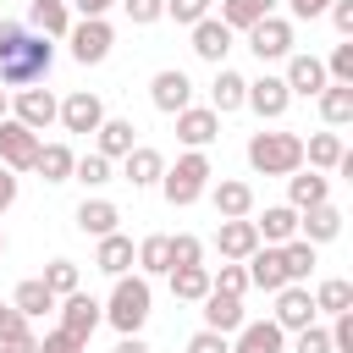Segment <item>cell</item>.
Returning a JSON list of instances; mask_svg holds the SVG:
<instances>
[{"label":"cell","instance_id":"6da1fadb","mask_svg":"<svg viewBox=\"0 0 353 353\" xmlns=\"http://www.w3.org/2000/svg\"><path fill=\"white\" fill-rule=\"evenodd\" d=\"M50 66H55V44L50 39H39L22 22H0V83L33 88V83L50 77Z\"/></svg>","mask_w":353,"mask_h":353},{"label":"cell","instance_id":"7a4b0ae2","mask_svg":"<svg viewBox=\"0 0 353 353\" xmlns=\"http://www.w3.org/2000/svg\"><path fill=\"white\" fill-rule=\"evenodd\" d=\"M210 176H215L210 154H204V149H188V154H176V165H165L160 193H165V204H171V210H188V204H199V199H204Z\"/></svg>","mask_w":353,"mask_h":353},{"label":"cell","instance_id":"3957f363","mask_svg":"<svg viewBox=\"0 0 353 353\" xmlns=\"http://www.w3.org/2000/svg\"><path fill=\"white\" fill-rule=\"evenodd\" d=\"M149 303H154V292H149V276H116V287H110V298H105V320L121 331V336H138L143 331V320H149Z\"/></svg>","mask_w":353,"mask_h":353},{"label":"cell","instance_id":"277c9868","mask_svg":"<svg viewBox=\"0 0 353 353\" xmlns=\"http://www.w3.org/2000/svg\"><path fill=\"white\" fill-rule=\"evenodd\" d=\"M248 165L259 176H292V171H303V138L298 132H254Z\"/></svg>","mask_w":353,"mask_h":353},{"label":"cell","instance_id":"5b68a950","mask_svg":"<svg viewBox=\"0 0 353 353\" xmlns=\"http://www.w3.org/2000/svg\"><path fill=\"white\" fill-rule=\"evenodd\" d=\"M66 44H72V61H77V66H99V61L110 55L116 33H110V22H105V17H83V22H72Z\"/></svg>","mask_w":353,"mask_h":353},{"label":"cell","instance_id":"8992f818","mask_svg":"<svg viewBox=\"0 0 353 353\" xmlns=\"http://www.w3.org/2000/svg\"><path fill=\"white\" fill-rule=\"evenodd\" d=\"M55 309H61V331H66V336H77L83 347H88V336L105 325V303H99L94 292H72V298H61Z\"/></svg>","mask_w":353,"mask_h":353},{"label":"cell","instance_id":"52a82bcc","mask_svg":"<svg viewBox=\"0 0 353 353\" xmlns=\"http://www.w3.org/2000/svg\"><path fill=\"white\" fill-rule=\"evenodd\" d=\"M39 143H44V138H39V132H28L22 121H11V116L0 121V165H6L11 176H17V171H33Z\"/></svg>","mask_w":353,"mask_h":353},{"label":"cell","instance_id":"ba28073f","mask_svg":"<svg viewBox=\"0 0 353 353\" xmlns=\"http://www.w3.org/2000/svg\"><path fill=\"white\" fill-rule=\"evenodd\" d=\"M248 50H254L259 61H287V55H292V22H287V17H259V22L248 28Z\"/></svg>","mask_w":353,"mask_h":353},{"label":"cell","instance_id":"9c48e42d","mask_svg":"<svg viewBox=\"0 0 353 353\" xmlns=\"http://www.w3.org/2000/svg\"><path fill=\"white\" fill-rule=\"evenodd\" d=\"M149 99H154V110H160V116L188 110V105H193V83H188V72H182V66L154 72V77H149Z\"/></svg>","mask_w":353,"mask_h":353},{"label":"cell","instance_id":"30bf717a","mask_svg":"<svg viewBox=\"0 0 353 353\" xmlns=\"http://www.w3.org/2000/svg\"><path fill=\"white\" fill-rule=\"evenodd\" d=\"M55 116H61V99H55L50 88H17V99H11V121H22L28 132H44Z\"/></svg>","mask_w":353,"mask_h":353},{"label":"cell","instance_id":"8fae6325","mask_svg":"<svg viewBox=\"0 0 353 353\" xmlns=\"http://www.w3.org/2000/svg\"><path fill=\"white\" fill-rule=\"evenodd\" d=\"M66 132H99V121H105V99L94 94V88H72L66 99H61V116H55Z\"/></svg>","mask_w":353,"mask_h":353},{"label":"cell","instance_id":"7c38bea8","mask_svg":"<svg viewBox=\"0 0 353 353\" xmlns=\"http://www.w3.org/2000/svg\"><path fill=\"white\" fill-rule=\"evenodd\" d=\"M243 105H248L259 121H281V116H287V105H292V94H287V83H281V77H270V72H265V77H254V83H248Z\"/></svg>","mask_w":353,"mask_h":353},{"label":"cell","instance_id":"4fadbf2b","mask_svg":"<svg viewBox=\"0 0 353 353\" xmlns=\"http://www.w3.org/2000/svg\"><path fill=\"white\" fill-rule=\"evenodd\" d=\"M204 193H210V204H215L221 221H248V215H254V188H248L243 176H221V182L204 188Z\"/></svg>","mask_w":353,"mask_h":353},{"label":"cell","instance_id":"5bb4252c","mask_svg":"<svg viewBox=\"0 0 353 353\" xmlns=\"http://www.w3.org/2000/svg\"><path fill=\"white\" fill-rule=\"evenodd\" d=\"M243 270H248V287H259V292H270V298H276L281 287H292V281H287V265H281V248H265V243H259V248L243 259Z\"/></svg>","mask_w":353,"mask_h":353},{"label":"cell","instance_id":"9a60e30c","mask_svg":"<svg viewBox=\"0 0 353 353\" xmlns=\"http://www.w3.org/2000/svg\"><path fill=\"white\" fill-rule=\"evenodd\" d=\"M176 138H182L188 149H210V143L221 138V116H215L210 105H188V110H176Z\"/></svg>","mask_w":353,"mask_h":353},{"label":"cell","instance_id":"2e32d148","mask_svg":"<svg viewBox=\"0 0 353 353\" xmlns=\"http://www.w3.org/2000/svg\"><path fill=\"white\" fill-rule=\"evenodd\" d=\"M193 55L210 61V66H226V55H232V28H226L221 17L193 22Z\"/></svg>","mask_w":353,"mask_h":353},{"label":"cell","instance_id":"e0dca14e","mask_svg":"<svg viewBox=\"0 0 353 353\" xmlns=\"http://www.w3.org/2000/svg\"><path fill=\"white\" fill-rule=\"evenodd\" d=\"M287 94H303V99H320V88L331 83L325 77V61L320 55H287Z\"/></svg>","mask_w":353,"mask_h":353},{"label":"cell","instance_id":"ac0fdd59","mask_svg":"<svg viewBox=\"0 0 353 353\" xmlns=\"http://www.w3.org/2000/svg\"><path fill=\"white\" fill-rule=\"evenodd\" d=\"M281 331H303V325H314V298H309V287H281L276 292V314H270Z\"/></svg>","mask_w":353,"mask_h":353},{"label":"cell","instance_id":"d6986e66","mask_svg":"<svg viewBox=\"0 0 353 353\" xmlns=\"http://www.w3.org/2000/svg\"><path fill=\"white\" fill-rule=\"evenodd\" d=\"M232 353H287V331L276 320H243Z\"/></svg>","mask_w":353,"mask_h":353},{"label":"cell","instance_id":"ffe728a7","mask_svg":"<svg viewBox=\"0 0 353 353\" xmlns=\"http://www.w3.org/2000/svg\"><path fill=\"white\" fill-rule=\"evenodd\" d=\"M94 138H99V143H94V154H105V160H127V154L138 149V127H132L127 116H105Z\"/></svg>","mask_w":353,"mask_h":353},{"label":"cell","instance_id":"44dd1931","mask_svg":"<svg viewBox=\"0 0 353 353\" xmlns=\"http://www.w3.org/2000/svg\"><path fill=\"white\" fill-rule=\"evenodd\" d=\"M72 221H77L83 237H110V232H121V210H116L110 199H83V204L72 210Z\"/></svg>","mask_w":353,"mask_h":353},{"label":"cell","instance_id":"7402d4cb","mask_svg":"<svg viewBox=\"0 0 353 353\" xmlns=\"http://www.w3.org/2000/svg\"><path fill=\"white\" fill-rule=\"evenodd\" d=\"M215 248H221V259H232V265H243L254 248H259V232H254V215L248 221H221L215 226Z\"/></svg>","mask_w":353,"mask_h":353},{"label":"cell","instance_id":"603a6c76","mask_svg":"<svg viewBox=\"0 0 353 353\" xmlns=\"http://www.w3.org/2000/svg\"><path fill=\"white\" fill-rule=\"evenodd\" d=\"M28 28L55 44V39L72 33V6H66V0H33V6H28Z\"/></svg>","mask_w":353,"mask_h":353},{"label":"cell","instance_id":"cb8c5ba5","mask_svg":"<svg viewBox=\"0 0 353 353\" xmlns=\"http://www.w3.org/2000/svg\"><path fill=\"white\" fill-rule=\"evenodd\" d=\"M287 204L303 215V210H314V204H331V176H320V171H292L287 176Z\"/></svg>","mask_w":353,"mask_h":353},{"label":"cell","instance_id":"d4e9b609","mask_svg":"<svg viewBox=\"0 0 353 353\" xmlns=\"http://www.w3.org/2000/svg\"><path fill=\"white\" fill-rule=\"evenodd\" d=\"M243 94H248V77H243V72H232V66H215L210 110H215V116H232V110H243Z\"/></svg>","mask_w":353,"mask_h":353},{"label":"cell","instance_id":"484cf974","mask_svg":"<svg viewBox=\"0 0 353 353\" xmlns=\"http://www.w3.org/2000/svg\"><path fill=\"white\" fill-rule=\"evenodd\" d=\"M121 176H127L132 188H160V176H165V154L149 149V143H138V149L121 160Z\"/></svg>","mask_w":353,"mask_h":353},{"label":"cell","instance_id":"4316f807","mask_svg":"<svg viewBox=\"0 0 353 353\" xmlns=\"http://www.w3.org/2000/svg\"><path fill=\"white\" fill-rule=\"evenodd\" d=\"M254 232H259L265 248H281V243L298 237V210H292V204H270V210L254 221Z\"/></svg>","mask_w":353,"mask_h":353},{"label":"cell","instance_id":"83f0119b","mask_svg":"<svg viewBox=\"0 0 353 353\" xmlns=\"http://www.w3.org/2000/svg\"><path fill=\"white\" fill-rule=\"evenodd\" d=\"M298 237L314 243V248L331 243V237H342V210H336V204H314V210H303V215H298Z\"/></svg>","mask_w":353,"mask_h":353},{"label":"cell","instance_id":"f1b7e54d","mask_svg":"<svg viewBox=\"0 0 353 353\" xmlns=\"http://www.w3.org/2000/svg\"><path fill=\"white\" fill-rule=\"evenodd\" d=\"M243 320H248V314H243V298H226V292H204V331H221V336H232Z\"/></svg>","mask_w":353,"mask_h":353},{"label":"cell","instance_id":"f546056e","mask_svg":"<svg viewBox=\"0 0 353 353\" xmlns=\"http://www.w3.org/2000/svg\"><path fill=\"white\" fill-rule=\"evenodd\" d=\"M94 270H105V276H127V270H132V237H127V232L99 237V248H94Z\"/></svg>","mask_w":353,"mask_h":353},{"label":"cell","instance_id":"4dcf8cb0","mask_svg":"<svg viewBox=\"0 0 353 353\" xmlns=\"http://www.w3.org/2000/svg\"><path fill=\"white\" fill-rule=\"evenodd\" d=\"M55 303H61V298H55V292H50V287H44L39 276H28V281H17V292H11V309H17L22 320H39V314H50Z\"/></svg>","mask_w":353,"mask_h":353},{"label":"cell","instance_id":"1f68e13d","mask_svg":"<svg viewBox=\"0 0 353 353\" xmlns=\"http://www.w3.org/2000/svg\"><path fill=\"white\" fill-rule=\"evenodd\" d=\"M309 298H314V314H331V320H336V314L353 309V281H347V276H325Z\"/></svg>","mask_w":353,"mask_h":353},{"label":"cell","instance_id":"d6a6232c","mask_svg":"<svg viewBox=\"0 0 353 353\" xmlns=\"http://www.w3.org/2000/svg\"><path fill=\"white\" fill-rule=\"evenodd\" d=\"M347 154V143L336 138V132H314V138H303V160H309V171H336V160Z\"/></svg>","mask_w":353,"mask_h":353},{"label":"cell","instance_id":"836d02e7","mask_svg":"<svg viewBox=\"0 0 353 353\" xmlns=\"http://www.w3.org/2000/svg\"><path fill=\"white\" fill-rule=\"evenodd\" d=\"M259 17H276V0H221V22L232 33H248Z\"/></svg>","mask_w":353,"mask_h":353},{"label":"cell","instance_id":"e575fe53","mask_svg":"<svg viewBox=\"0 0 353 353\" xmlns=\"http://www.w3.org/2000/svg\"><path fill=\"white\" fill-rule=\"evenodd\" d=\"M165 276H171V298L204 303V292H210V265H182V270H165Z\"/></svg>","mask_w":353,"mask_h":353},{"label":"cell","instance_id":"d590c367","mask_svg":"<svg viewBox=\"0 0 353 353\" xmlns=\"http://www.w3.org/2000/svg\"><path fill=\"white\" fill-rule=\"evenodd\" d=\"M320 116H325V127H347L353 121V88L347 83H325L320 88Z\"/></svg>","mask_w":353,"mask_h":353},{"label":"cell","instance_id":"8d00e7d4","mask_svg":"<svg viewBox=\"0 0 353 353\" xmlns=\"http://www.w3.org/2000/svg\"><path fill=\"white\" fill-rule=\"evenodd\" d=\"M72 149L66 143H39V160H33V171L44 176V182H72Z\"/></svg>","mask_w":353,"mask_h":353},{"label":"cell","instance_id":"74e56055","mask_svg":"<svg viewBox=\"0 0 353 353\" xmlns=\"http://www.w3.org/2000/svg\"><path fill=\"white\" fill-rule=\"evenodd\" d=\"M281 265H287V281H309L314 276V265H320V254H314V243H303V237H292V243H281Z\"/></svg>","mask_w":353,"mask_h":353},{"label":"cell","instance_id":"f35d334b","mask_svg":"<svg viewBox=\"0 0 353 353\" xmlns=\"http://www.w3.org/2000/svg\"><path fill=\"white\" fill-rule=\"evenodd\" d=\"M132 265H138V276H165V270H171V259H165V232L143 237V243L132 248Z\"/></svg>","mask_w":353,"mask_h":353},{"label":"cell","instance_id":"ab89813d","mask_svg":"<svg viewBox=\"0 0 353 353\" xmlns=\"http://www.w3.org/2000/svg\"><path fill=\"white\" fill-rule=\"evenodd\" d=\"M39 281H44L55 298H72V292H83V276H77V265H72V259H50Z\"/></svg>","mask_w":353,"mask_h":353},{"label":"cell","instance_id":"60d3db41","mask_svg":"<svg viewBox=\"0 0 353 353\" xmlns=\"http://www.w3.org/2000/svg\"><path fill=\"white\" fill-rule=\"evenodd\" d=\"M165 259H171V270H182V265H204V243H199L193 232H176V237H165Z\"/></svg>","mask_w":353,"mask_h":353},{"label":"cell","instance_id":"b9f144b4","mask_svg":"<svg viewBox=\"0 0 353 353\" xmlns=\"http://www.w3.org/2000/svg\"><path fill=\"white\" fill-rule=\"evenodd\" d=\"M72 182L105 188V182H110V160H105V154H77V160H72Z\"/></svg>","mask_w":353,"mask_h":353},{"label":"cell","instance_id":"7bdbcfd3","mask_svg":"<svg viewBox=\"0 0 353 353\" xmlns=\"http://www.w3.org/2000/svg\"><path fill=\"white\" fill-rule=\"evenodd\" d=\"M210 292H226V298H243V292H248V270L226 259L221 270H210Z\"/></svg>","mask_w":353,"mask_h":353},{"label":"cell","instance_id":"ee69618b","mask_svg":"<svg viewBox=\"0 0 353 353\" xmlns=\"http://www.w3.org/2000/svg\"><path fill=\"white\" fill-rule=\"evenodd\" d=\"M325 77H331V83H347V88H353V44H347V39H342V44H336V50L325 55Z\"/></svg>","mask_w":353,"mask_h":353},{"label":"cell","instance_id":"f6af8a7d","mask_svg":"<svg viewBox=\"0 0 353 353\" xmlns=\"http://www.w3.org/2000/svg\"><path fill=\"white\" fill-rule=\"evenodd\" d=\"M165 17H171V22H182V28H193V22H204V17H210V0H165Z\"/></svg>","mask_w":353,"mask_h":353},{"label":"cell","instance_id":"bcb514c9","mask_svg":"<svg viewBox=\"0 0 353 353\" xmlns=\"http://www.w3.org/2000/svg\"><path fill=\"white\" fill-rule=\"evenodd\" d=\"M121 11H127V22L149 28V22H160V17H165V0H121Z\"/></svg>","mask_w":353,"mask_h":353},{"label":"cell","instance_id":"7dc6e473","mask_svg":"<svg viewBox=\"0 0 353 353\" xmlns=\"http://www.w3.org/2000/svg\"><path fill=\"white\" fill-rule=\"evenodd\" d=\"M22 336H33V320H22L11 303L0 309V342H22Z\"/></svg>","mask_w":353,"mask_h":353},{"label":"cell","instance_id":"c3c4849f","mask_svg":"<svg viewBox=\"0 0 353 353\" xmlns=\"http://www.w3.org/2000/svg\"><path fill=\"white\" fill-rule=\"evenodd\" d=\"M298 342H292V353H331V336H325V325H303V331H292Z\"/></svg>","mask_w":353,"mask_h":353},{"label":"cell","instance_id":"681fc988","mask_svg":"<svg viewBox=\"0 0 353 353\" xmlns=\"http://www.w3.org/2000/svg\"><path fill=\"white\" fill-rule=\"evenodd\" d=\"M325 336H331V353H353V309L336 314V325H331Z\"/></svg>","mask_w":353,"mask_h":353},{"label":"cell","instance_id":"f907efd6","mask_svg":"<svg viewBox=\"0 0 353 353\" xmlns=\"http://www.w3.org/2000/svg\"><path fill=\"white\" fill-rule=\"evenodd\" d=\"M188 353H232V342L221 331H193L188 336Z\"/></svg>","mask_w":353,"mask_h":353},{"label":"cell","instance_id":"816d5d0a","mask_svg":"<svg viewBox=\"0 0 353 353\" xmlns=\"http://www.w3.org/2000/svg\"><path fill=\"white\" fill-rule=\"evenodd\" d=\"M39 353H88V347H83L77 336H66V331L55 325V331H44V342H39Z\"/></svg>","mask_w":353,"mask_h":353},{"label":"cell","instance_id":"f5cc1de1","mask_svg":"<svg viewBox=\"0 0 353 353\" xmlns=\"http://www.w3.org/2000/svg\"><path fill=\"white\" fill-rule=\"evenodd\" d=\"M325 17L336 22V33H342V39H353V0H331V6H325Z\"/></svg>","mask_w":353,"mask_h":353},{"label":"cell","instance_id":"db71d44e","mask_svg":"<svg viewBox=\"0 0 353 353\" xmlns=\"http://www.w3.org/2000/svg\"><path fill=\"white\" fill-rule=\"evenodd\" d=\"M325 6H331V0H287V11H292L298 22H314V17H325Z\"/></svg>","mask_w":353,"mask_h":353},{"label":"cell","instance_id":"11a10c76","mask_svg":"<svg viewBox=\"0 0 353 353\" xmlns=\"http://www.w3.org/2000/svg\"><path fill=\"white\" fill-rule=\"evenodd\" d=\"M11 204H17V176H11L6 165H0V215H6Z\"/></svg>","mask_w":353,"mask_h":353},{"label":"cell","instance_id":"9f6ffc18","mask_svg":"<svg viewBox=\"0 0 353 353\" xmlns=\"http://www.w3.org/2000/svg\"><path fill=\"white\" fill-rule=\"evenodd\" d=\"M72 6H77V17H105L116 0H72Z\"/></svg>","mask_w":353,"mask_h":353},{"label":"cell","instance_id":"6f0895ef","mask_svg":"<svg viewBox=\"0 0 353 353\" xmlns=\"http://www.w3.org/2000/svg\"><path fill=\"white\" fill-rule=\"evenodd\" d=\"M0 353H39V336H22V342H0Z\"/></svg>","mask_w":353,"mask_h":353},{"label":"cell","instance_id":"680465c9","mask_svg":"<svg viewBox=\"0 0 353 353\" xmlns=\"http://www.w3.org/2000/svg\"><path fill=\"white\" fill-rule=\"evenodd\" d=\"M116 353H149V342H143V336H121V342H116Z\"/></svg>","mask_w":353,"mask_h":353},{"label":"cell","instance_id":"91938a15","mask_svg":"<svg viewBox=\"0 0 353 353\" xmlns=\"http://www.w3.org/2000/svg\"><path fill=\"white\" fill-rule=\"evenodd\" d=\"M0 121H6V94H0Z\"/></svg>","mask_w":353,"mask_h":353},{"label":"cell","instance_id":"94428289","mask_svg":"<svg viewBox=\"0 0 353 353\" xmlns=\"http://www.w3.org/2000/svg\"><path fill=\"white\" fill-rule=\"evenodd\" d=\"M0 254H6V232H0Z\"/></svg>","mask_w":353,"mask_h":353},{"label":"cell","instance_id":"6125c7cd","mask_svg":"<svg viewBox=\"0 0 353 353\" xmlns=\"http://www.w3.org/2000/svg\"><path fill=\"white\" fill-rule=\"evenodd\" d=\"M0 309H6V303H0Z\"/></svg>","mask_w":353,"mask_h":353}]
</instances>
